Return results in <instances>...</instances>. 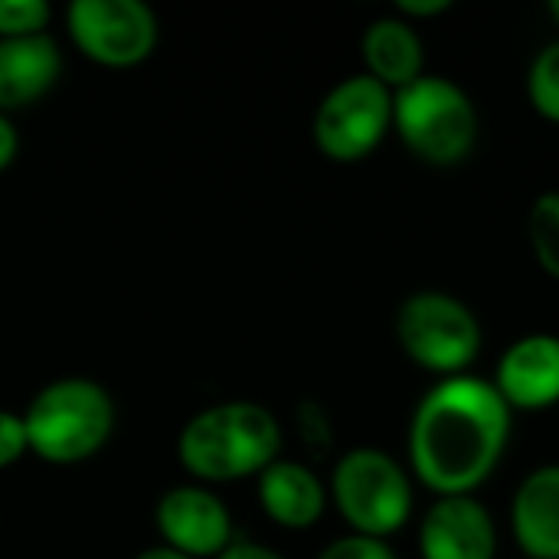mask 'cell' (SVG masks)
Masks as SVG:
<instances>
[{
    "label": "cell",
    "instance_id": "cell-1",
    "mask_svg": "<svg viewBox=\"0 0 559 559\" xmlns=\"http://www.w3.org/2000/svg\"><path fill=\"white\" fill-rule=\"evenodd\" d=\"M511 429L514 413L491 380L475 373L439 380L409 419V475L436 498L475 495L504 462Z\"/></svg>",
    "mask_w": 559,
    "mask_h": 559
},
{
    "label": "cell",
    "instance_id": "cell-2",
    "mask_svg": "<svg viewBox=\"0 0 559 559\" xmlns=\"http://www.w3.org/2000/svg\"><path fill=\"white\" fill-rule=\"evenodd\" d=\"M282 452V426L272 409L236 400L200 409L177 439L180 465L210 485L262 475Z\"/></svg>",
    "mask_w": 559,
    "mask_h": 559
},
{
    "label": "cell",
    "instance_id": "cell-3",
    "mask_svg": "<svg viewBox=\"0 0 559 559\" xmlns=\"http://www.w3.org/2000/svg\"><path fill=\"white\" fill-rule=\"evenodd\" d=\"M393 131L416 160L445 170L475 154L481 115L459 82L426 72L413 85L393 92Z\"/></svg>",
    "mask_w": 559,
    "mask_h": 559
},
{
    "label": "cell",
    "instance_id": "cell-4",
    "mask_svg": "<svg viewBox=\"0 0 559 559\" xmlns=\"http://www.w3.org/2000/svg\"><path fill=\"white\" fill-rule=\"evenodd\" d=\"M26 445L52 465L92 459L115 429V403L108 390L85 377L46 383L23 413Z\"/></svg>",
    "mask_w": 559,
    "mask_h": 559
},
{
    "label": "cell",
    "instance_id": "cell-5",
    "mask_svg": "<svg viewBox=\"0 0 559 559\" xmlns=\"http://www.w3.org/2000/svg\"><path fill=\"white\" fill-rule=\"evenodd\" d=\"M328 498L350 527V534L390 540L400 534L416 504L413 475L383 449L360 445L337 459Z\"/></svg>",
    "mask_w": 559,
    "mask_h": 559
},
{
    "label": "cell",
    "instance_id": "cell-6",
    "mask_svg": "<svg viewBox=\"0 0 559 559\" xmlns=\"http://www.w3.org/2000/svg\"><path fill=\"white\" fill-rule=\"evenodd\" d=\"M393 328L400 350L439 380L468 373L485 347V328L472 305L442 288L413 292L400 305Z\"/></svg>",
    "mask_w": 559,
    "mask_h": 559
},
{
    "label": "cell",
    "instance_id": "cell-7",
    "mask_svg": "<svg viewBox=\"0 0 559 559\" xmlns=\"http://www.w3.org/2000/svg\"><path fill=\"white\" fill-rule=\"evenodd\" d=\"M393 131V92L367 72L341 79L318 105L311 134L318 151L334 164L370 157Z\"/></svg>",
    "mask_w": 559,
    "mask_h": 559
},
{
    "label": "cell",
    "instance_id": "cell-8",
    "mask_svg": "<svg viewBox=\"0 0 559 559\" xmlns=\"http://www.w3.org/2000/svg\"><path fill=\"white\" fill-rule=\"evenodd\" d=\"M66 29L85 59L108 69L138 66L157 46V16L141 0H75Z\"/></svg>",
    "mask_w": 559,
    "mask_h": 559
},
{
    "label": "cell",
    "instance_id": "cell-9",
    "mask_svg": "<svg viewBox=\"0 0 559 559\" xmlns=\"http://www.w3.org/2000/svg\"><path fill=\"white\" fill-rule=\"evenodd\" d=\"M154 524L164 537V547L190 559H216L233 544L229 508L200 485L170 488L154 508Z\"/></svg>",
    "mask_w": 559,
    "mask_h": 559
},
{
    "label": "cell",
    "instance_id": "cell-10",
    "mask_svg": "<svg viewBox=\"0 0 559 559\" xmlns=\"http://www.w3.org/2000/svg\"><path fill=\"white\" fill-rule=\"evenodd\" d=\"M423 559H498V524L475 498H436L419 521Z\"/></svg>",
    "mask_w": 559,
    "mask_h": 559
},
{
    "label": "cell",
    "instance_id": "cell-11",
    "mask_svg": "<svg viewBox=\"0 0 559 559\" xmlns=\"http://www.w3.org/2000/svg\"><path fill=\"white\" fill-rule=\"evenodd\" d=\"M511 413H544L559 403V334H524L498 360L491 377Z\"/></svg>",
    "mask_w": 559,
    "mask_h": 559
},
{
    "label": "cell",
    "instance_id": "cell-12",
    "mask_svg": "<svg viewBox=\"0 0 559 559\" xmlns=\"http://www.w3.org/2000/svg\"><path fill=\"white\" fill-rule=\"evenodd\" d=\"M511 534L524 559H559V462L524 475L511 498Z\"/></svg>",
    "mask_w": 559,
    "mask_h": 559
},
{
    "label": "cell",
    "instance_id": "cell-13",
    "mask_svg": "<svg viewBox=\"0 0 559 559\" xmlns=\"http://www.w3.org/2000/svg\"><path fill=\"white\" fill-rule=\"evenodd\" d=\"M259 504L272 524L285 531H308L324 518L328 488L308 465L278 459L259 475Z\"/></svg>",
    "mask_w": 559,
    "mask_h": 559
},
{
    "label": "cell",
    "instance_id": "cell-14",
    "mask_svg": "<svg viewBox=\"0 0 559 559\" xmlns=\"http://www.w3.org/2000/svg\"><path fill=\"white\" fill-rule=\"evenodd\" d=\"M59 72V46L46 33L0 39V115L39 102L56 85Z\"/></svg>",
    "mask_w": 559,
    "mask_h": 559
},
{
    "label": "cell",
    "instance_id": "cell-15",
    "mask_svg": "<svg viewBox=\"0 0 559 559\" xmlns=\"http://www.w3.org/2000/svg\"><path fill=\"white\" fill-rule=\"evenodd\" d=\"M360 56L367 66V75L386 85L390 92H400L426 75V46L413 23L390 13L373 20L364 29Z\"/></svg>",
    "mask_w": 559,
    "mask_h": 559
},
{
    "label": "cell",
    "instance_id": "cell-16",
    "mask_svg": "<svg viewBox=\"0 0 559 559\" xmlns=\"http://www.w3.org/2000/svg\"><path fill=\"white\" fill-rule=\"evenodd\" d=\"M527 239L537 265L559 282V190H547L531 203Z\"/></svg>",
    "mask_w": 559,
    "mask_h": 559
},
{
    "label": "cell",
    "instance_id": "cell-17",
    "mask_svg": "<svg viewBox=\"0 0 559 559\" xmlns=\"http://www.w3.org/2000/svg\"><path fill=\"white\" fill-rule=\"evenodd\" d=\"M524 85H527L531 108L544 121L559 124V39L537 49V56L531 59V69H527V82Z\"/></svg>",
    "mask_w": 559,
    "mask_h": 559
},
{
    "label": "cell",
    "instance_id": "cell-18",
    "mask_svg": "<svg viewBox=\"0 0 559 559\" xmlns=\"http://www.w3.org/2000/svg\"><path fill=\"white\" fill-rule=\"evenodd\" d=\"M49 23L43 0H0V39L39 36Z\"/></svg>",
    "mask_w": 559,
    "mask_h": 559
},
{
    "label": "cell",
    "instance_id": "cell-19",
    "mask_svg": "<svg viewBox=\"0 0 559 559\" xmlns=\"http://www.w3.org/2000/svg\"><path fill=\"white\" fill-rule=\"evenodd\" d=\"M318 559H400L393 554V547L386 540L377 537H360V534H347L331 540Z\"/></svg>",
    "mask_w": 559,
    "mask_h": 559
},
{
    "label": "cell",
    "instance_id": "cell-20",
    "mask_svg": "<svg viewBox=\"0 0 559 559\" xmlns=\"http://www.w3.org/2000/svg\"><path fill=\"white\" fill-rule=\"evenodd\" d=\"M26 429H23V416L0 409V468H10L13 462L23 459L26 452Z\"/></svg>",
    "mask_w": 559,
    "mask_h": 559
},
{
    "label": "cell",
    "instance_id": "cell-21",
    "mask_svg": "<svg viewBox=\"0 0 559 559\" xmlns=\"http://www.w3.org/2000/svg\"><path fill=\"white\" fill-rule=\"evenodd\" d=\"M455 3L452 0H396V16H403L406 23H419V20H436L442 13H449Z\"/></svg>",
    "mask_w": 559,
    "mask_h": 559
},
{
    "label": "cell",
    "instance_id": "cell-22",
    "mask_svg": "<svg viewBox=\"0 0 559 559\" xmlns=\"http://www.w3.org/2000/svg\"><path fill=\"white\" fill-rule=\"evenodd\" d=\"M301 429H305L311 445H328L331 442V423H328V416L314 403H308L301 409Z\"/></svg>",
    "mask_w": 559,
    "mask_h": 559
},
{
    "label": "cell",
    "instance_id": "cell-23",
    "mask_svg": "<svg viewBox=\"0 0 559 559\" xmlns=\"http://www.w3.org/2000/svg\"><path fill=\"white\" fill-rule=\"evenodd\" d=\"M216 559H285L282 554H275L272 547L262 544H249V540H233Z\"/></svg>",
    "mask_w": 559,
    "mask_h": 559
},
{
    "label": "cell",
    "instance_id": "cell-24",
    "mask_svg": "<svg viewBox=\"0 0 559 559\" xmlns=\"http://www.w3.org/2000/svg\"><path fill=\"white\" fill-rule=\"evenodd\" d=\"M20 151V138H16V128L7 115H0V170H7L13 164Z\"/></svg>",
    "mask_w": 559,
    "mask_h": 559
},
{
    "label": "cell",
    "instance_id": "cell-25",
    "mask_svg": "<svg viewBox=\"0 0 559 559\" xmlns=\"http://www.w3.org/2000/svg\"><path fill=\"white\" fill-rule=\"evenodd\" d=\"M138 559H190V557H183V554H177V550H170V547H151V550H144Z\"/></svg>",
    "mask_w": 559,
    "mask_h": 559
},
{
    "label": "cell",
    "instance_id": "cell-26",
    "mask_svg": "<svg viewBox=\"0 0 559 559\" xmlns=\"http://www.w3.org/2000/svg\"><path fill=\"white\" fill-rule=\"evenodd\" d=\"M547 13L554 16V23L559 26V0H550V7H547Z\"/></svg>",
    "mask_w": 559,
    "mask_h": 559
}]
</instances>
